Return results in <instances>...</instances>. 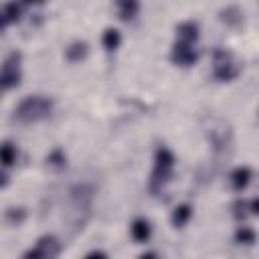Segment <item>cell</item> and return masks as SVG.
<instances>
[{
    "mask_svg": "<svg viewBox=\"0 0 259 259\" xmlns=\"http://www.w3.org/2000/svg\"><path fill=\"white\" fill-rule=\"evenodd\" d=\"M16 160V148L10 142H2L0 144V164L2 166H12Z\"/></svg>",
    "mask_w": 259,
    "mask_h": 259,
    "instance_id": "15",
    "label": "cell"
},
{
    "mask_svg": "<svg viewBox=\"0 0 259 259\" xmlns=\"http://www.w3.org/2000/svg\"><path fill=\"white\" fill-rule=\"evenodd\" d=\"M87 53H89V45H87L85 40H75V42H71V45L65 49V57H67L71 63L83 61V59L87 57Z\"/></svg>",
    "mask_w": 259,
    "mask_h": 259,
    "instance_id": "9",
    "label": "cell"
},
{
    "mask_svg": "<svg viewBox=\"0 0 259 259\" xmlns=\"http://www.w3.org/2000/svg\"><path fill=\"white\" fill-rule=\"evenodd\" d=\"M34 249L38 251V255H40L42 259H57L59 253H61V243H59L57 237L45 235V237H40V239L36 241V247H34Z\"/></svg>",
    "mask_w": 259,
    "mask_h": 259,
    "instance_id": "5",
    "label": "cell"
},
{
    "mask_svg": "<svg viewBox=\"0 0 259 259\" xmlns=\"http://www.w3.org/2000/svg\"><path fill=\"white\" fill-rule=\"evenodd\" d=\"M140 259H158V255H156V253H152V251H150V253H144V255H142V257H140Z\"/></svg>",
    "mask_w": 259,
    "mask_h": 259,
    "instance_id": "25",
    "label": "cell"
},
{
    "mask_svg": "<svg viewBox=\"0 0 259 259\" xmlns=\"http://www.w3.org/2000/svg\"><path fill=\"white\" fill-rule=\"evenodd\" d=\"M47 162L51 164V166H65V152L63 150H53L49 156H47Z\"/></svg>",
    "mask_w": 259,
    "mask_h": 259,
    "instance_id": "19",
    "label": "cell"
},
{
    "mask_svg": "<svg viewBox=\"0 0 259 259\" xmlns=\"http://www.w3.org/2000/svg\"><path fill=\"white\" fill-rule=\"evenodd\" d=\"M101 42H103V47H105L107 51H115V49L119 47V42H121L119 30H117V28H105V32H103V36H101Z\"/></svg>",
    "mask_w": 259,
    "mask_h": 259,
    "instance_id": "14",
    "label": "cell"
},
{
    "mask_svg": "<svg viewBox=\"0 0 259 259\" xmlns=\"http://www.w3.org/2000/svg\"><path fill=\"white\" fill-rule=\"evenodd\" d=\"M51 113H53V101L45 95H28L14 109V117L22 123H36L40 119H47Z\"/></svg>",
    "mask_w": 259,
    "mask_h": 259,
    "instance_id": "1",
    "label": "cell"
},
{
    "mask_svg": "<svg viewBox=\"0 0 259 259\" xmlns=\"http://www.w3.org/2000/svg\"><path fill=\"white\" fill-rule=\"evenodd\" d=\"M174 154L168 148H158L156 150V158H154V168H164V170H172L174 168Z\"/></svg>",
    "mask_w": 259,
    "mask_h": 259,
    "instance_id": "10",
    "label": "cell"
},
{
    "mask_svg": "<svg viewBox=\"0 0 259 259\" xmlns=\"http://www.w3.org/2000/svg\"><path fill=\"white\" fill-rule=\"evenodd\" d=\"M170 59H172V63L174 65H180V67H190V65H194L196 61H198V53L190 47V45H186V42H174V47H172V53H170Z\"/></svg>",
    "mask_w": 259,
    "mask_h": 259,
    "instance_id": "4",
    "label": "cell"
},
{
    "mask_svg": "<svg viewBox=\"0 0 259 259\" xmlns=\"http://www.w3.org/2000/svg\"><path fill=\"white\" fill-rule=\"evenodd\" d=\"M130 233H132L134 241L146 243V241L150 239V235H152V227H150V223H148L146 219H136V221L132 223V227H130Z\"/></svg>",
    "mask_w": 259,
    "mask_h": 259,
    "instance_id": "8",
    "label": "cell"
},
{
    "mask_svg": "<svg viewBox=\"0 0 259 259\" xmlns=\"http://www.w3.org/2000/svg\"><path fill=\"white\" fill-rule=\"evenodd\" d=\"M192 217V208L190 204H178L174 210H172V225L178 229V227H184Z\"/></svg>",
    "mask_w": 259,
    "mask_h": 259,
    "instance_id": "11",
    "label": "cell"
},
{
    "mask_svg": "<svg viewBox=\"0 0 259 259\" xmlns=\"http://www.w3.org/2000/svg\"><path fill=\"white\" fill-rule=\"evenodd\" d=\"M22 259H42V257L38 255V251H36V249H30V251H26V253L22 255Z\"/></svg>",
    "mask_w": 259,
    "mask_h": 259,
    "instance_id": "22",
    "label": "cell"
},
{
    "mask_svg": "<svg viewBox=\"0 0 259 259\" xmlns=\"http://www.w3.org/2000/svg\"><path fill=\"white\" fill-rule=\"evenodd\" d=\"M6 24H8V20H6V16H4V14H2V10H0V32L4 30V26H6Z\"/></svg>",
    "mask_w": 259,
    "mask_h": 259,
    "instance_id": "24",
    "label": "cell"
},
{
    "mask_svg": "<svg viewBox=\"0 0 259 259\" xmlns=\"http://www.w3.org/2000/svg\"><path fill=\"white\" fill-rule=\"evenodd\" d=\"M235 241L239 245H253L255 243V231L251 227H239L235 233Z\"/></svg>",
    "mask_w": 259,
    "mask_h": 259,
    "instance_id": "17",
    "label": "cell"
},
{
    "mask_svg": "<svg viewBox=\"0 0 259 259\" xmlns=\"http://www.w3.org/2000/svg\"><path fill=\"white\" fill-rule=\"evenodd\" d=\"M22 10H24V4L10 2V4H6V6L2 8V14L6 16V20H8V22H16V20H20Z\"/></svg>",
    "mask_w": 259,
    "mask_h": 259,
    "instance_id": "16",
    "label": "cell"
},
{
    "mask_svg": "<svg viewBox=\"0 0 259 259\" xmlns=\"http://www.w3.org/2000/svg\"><path fill=\"white\" fill-rule=\"evenodd\" d=\"M239 65L233 63V55L227 49H217L214 51V69H212V77L217 81H233L239 75Z\"/></svg>",
    "mask_w": 259,
    "mask_h": 259,
    "instance_id": "2",
    "label": "cell"
},
{
    "mask_svg": "<svg viewBox=\"0 0 259 259\" xmlns=\"http://www.w3.org/2000/svg\"><path fill=\"white\" fill-rule=\"evenodd\" d=\"M85 259H107V255H105V253H101V251H91Z\"/></svg>",
    "mask_w": 259,
    "mask_h": 259,
    "instance_id": "23",
    "label": "cell"
},
{
    "mask_svg": "<svg viewBox=\"0 0 259 259\" xmlns=\"http://www.w3.org/2000/svg\"><path fill=\"white\" fill-rule=\"evenodd\" d=\"M4 184H8V176L4 172H0V186H4Z\"/></svg>",
    "mask_w": 259,
    "mask_h": 259,
    "instance_id": "26",
    "label": "cell"
},
{
    "mask_svg": "<svg viewBox=\"0 0 259 259\" xmlns=\"http://www.w3.org/2000/svg\"><path fill=\"white\" fill-rule=\"evenodd\" d=\"M221 20L231 24V26H239L243 22V12L237 6H227L221 10Z\"/></svg>",
    "mask_w": 259,
    "mask_h": 259,
    "instance_id": "12",
    "label": "cell"
},
{
    "mask_svg": "<svg viewBox=\"0 0 259 259\" xmlns=\"http://www.w3.org/2000/svg\"><path fill=\"white\" fill-rule=\"evenodd\" d=\"M231 210H233V217H235V219H245V217L249 214V202H245V200L239 198V200L233 202Z\"/></svg>",
    "mask_w": 259,
    "mask_h": 259,
    "instance_id": "18",
    "label": "cell"
},
{
    "mask_svg": "<svg viewBox=\"0 0 259 259\" xmlns=\"http://www.w3.org/2000/svg\"><path fill=\"white\" fill-rule=\"evenodd\" d=\"M257 212H259V200L253 198V200H249V214H257Z\"/></svg>",
    "mask_w": 259,
    "mask_h": 259,
    "instance_id": "21",
    "label": "cell"
},
{
    "mask_svg": "<svg viewBox=\"0 0 259 259\" xmlns=\"http://www.w3.org/2000/svg\"><path fill=\"white\" fill-rule=\"evenodd\" d=\"M117 8H119V18L121 20H132L138 14L140 4L134 2V0H121V2H117Z\"/></svg>",
    "mask_w": 259,
    "mask_h": 259,
    "instance_id": "13",
    "label": "cell"
},
{
    "mask_svg": "<svg viewBox=\"0 0 259 259\" xmlns=\"http://www.w3.org/2000/svg\"><path fill=\"white\" fill-rule=\"evenodd\" d=\"M24 217H26V210L24 208H8L6 210V219L10 221V223H22L24 221Z\"/></svg>",
    "mask_w": 259,
    "mask_h": 259,
    "instance_id": "20",
    "label": "cell"
},
{
    "mask_svg": "<svg viewBox=\"0 0 259 259\" xmlns=\"http://www.w3.org/2000/svg\"><path fill=\"white\" fill-rule=\"evenodd\" d=\"M20 79H22V73H20V53H10L4 59L2 67H0V91L18 87Z\"/></svg>",
    "mask_w": 259,
    "mask_h": 259,
    "instance_id": "3",
    "label": "cell"
},
{
    "mask_svg": "<svg viewBox=\"0 0 259 259\" xmlns=\"http://www.w3.org/2000/svg\"><path fill=\"white\" fill-rule=\"evenodd\" d=\"M176 34H178L180 42L190 45V42H194L198 38V24L194 20H184V22H180L176 26Z\"/></svg>",
    "mask_w": 259,
    "mask_h": 259,
    "instance_id": "6",
    "label": "cell"
},
{
    "mask_svg": "<svg viewBox=\"0 0 259 259\" xmlns=\"http://www.w3.org/2000/svg\"><path fill=\"white\" fill-rule=\"evenodd\" d=\"M251 178H253V172L247 166H239V168H235L231 172V184H233L235 190H245L249 186Z\"/></svg>",
    "mask_w": 259,
    "mask_h": 259,
    "instance_id": "7",
    "label": "cell"
}]
</instances>
